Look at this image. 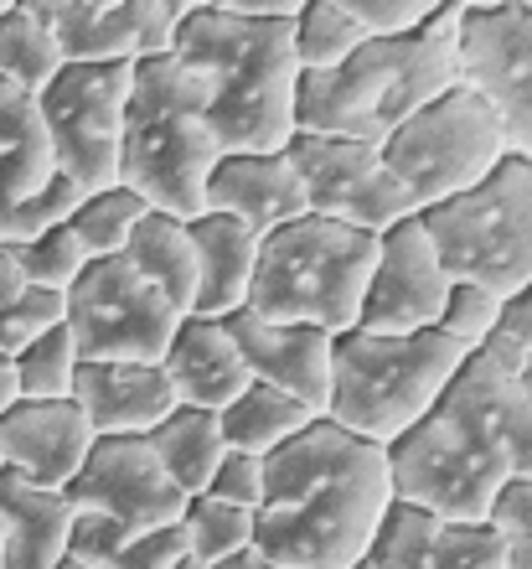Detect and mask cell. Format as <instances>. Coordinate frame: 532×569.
I'll return each mask as SVG.
<instances>
[{
  "mask_svg": "<svg viewBox=\"0 0 532 569\" xmlns=\"http://www.w3.org/2000/svg\"><path fill=\"white\" fill-rule=\"evenodd\" d=\"M11 362H16V389H21V399L52 405V399H68V393H73V373L83 358H78L68 327H58V331H47V337H37L31 347H21Z\"/></svg>",
  "mask_w": 532,
  "mask_h": 569,
  "instance_id": "34",
  "label": "cell"
},
{
  "mask_svg": "<svg viewBox=\"0 0 532 569\" xmlns=\"http://www.w3.org/2000/svg\"><path fill=\"white\" fill-rule=\"evenodd\" d=\"M202 497H218L228 508H243V512H259L264 502V456H249V450H228L212 471L208 492Z\"/></svg>",
  "mask_w": 532,
  "mask_h": 569,
  "instance_id": "41",
  "label": "cell"
},
{
  "mask_svg": "<svg viewBox=\"0 0 532 569\" xmlns=\"http://www.w3.org/2000/svg\"><path fill=\"white\" fill-rule=\"evenodd\" d=\"M58 73H62V52L52 42V31L37 21L31 0L0 6V83H11V89L37 99Z\"/></svg>",
  "mask_w": 532,
  "mask_h": 569,
  "instance_id": "29",
  "label": "cell"
},
{
  "mask_svg": "<svg viewBox=\"0 0 532 569\" xmlns=\"http://www.w3.org/2000/svg\"><path fill=\"white\" fill-rule=\"evenodd\" d=\"M68 502L89 518L124 528V533H161L177 528L187 497L165 481L161 461L150 456L145 440L119 435V440H93V450L83 456L78 477L68 481Z\"/></svg>",
  "mask_w": 532,
  "mask_h": 569,
  "instance_id": "15",
  "label": "cell"
},
{
  "mask_svg": "<svg viewBox=\"0 0 532 569\" xmlns=\"http://www.w3.org/2000/svg\"><path fill=\"white\" fill-rule=\"evenodd\" d=\"M496 342L512 352H532V280L502 300V321H496Z\"/></svg>",
  "mask_w": 532,
  "mask_h": 569,
  "instance_id": "42",
  "label": "cell"
},
{
  "mask_svg": "<svg viewBox=\"0 0 532 569\" xmlns=\"http://www.w3.org/2000/svg\"><path fill=\"white\" fill-rule=\"evenodd\" d=\"M311 420H321V415H311L305 405L274 393L269 383H249V389L218 415L228 450H249V456H274V450L290 446Z\"/></svg>",
  "mask_w": 532,
  "mask_h": 569,
  "instance_id": "28",
  "label": "cell"
},
{
  "mask_svg": "<svg viewBox=\"0 0 532 569\" xmlns=\"http://www.w3.org/2000/svg\"><path fill=\"white\" fill-rule=\"evenodd\" d=\"M486 523L506 543V569H532V477H512L491 502Z\"/></svg>",
  "mask_w": 532,
  "mask_h": 569,
  "instance_id": "39",
  "label": "cell"
},
{
  "mask_svg": "<svg viewBox=\"0 0 532 569\" xmlns=\"http://www.w3.org/2000/svg\"><path fill=\"white\" fill-rule=\"evenodd\" d=\"M192 233V254H197V296H192V316H222L243 311L253 284V259H259V239L238 218H222V212H202L187 223Z\"/></svg>",
  "mask_w": 532,
  "mask_h": 569,
  "instance_id": "23",
  "label": "cell"
},
{
  "mask_svg": "<svg viewBox=\"0 0 532 569\" xmlns=\"http://www.w3.org/2000/svg\"><path fill=\"white\" fill-rule=\"evenodd\" d=\"M465 358L471 352L444 342L440 331H409V337L341 331L331 342V393L321 420L388 450L440 405Z\"/></svg>",
  "mask_w": 532,
  "mask_h": 569,
  "instance_id": "6",
  "label": "cell"
},
{
  "mask_svg": "<svg viewBox=\"0 0 532 569\" xmlns=\"http://www.w3.org/2000/svg\"><path fill=\"white\" fill-rule=\"evenodd\" d=\"M16 290H21V274H16L11 254H6V249H0V306H6V300H11Z\"/></svg>",
  "mask_w": 532,
  "mask_h": 569,
  "instance_id": "44",
  "label": "cell"
},
{
  "mask_svg": "<svg viewBox=\"0 0 532 569\" xmlns=\"http://www.w3.org/2000/svg\"><path fill=\"white\" fill-rule=\"evenodd\" d=\"M284 156L295 166L311 218H331V223L362 228V233H388L393 223L414 218L409 197L399 192V181L388 177L378 146H357V140H331V136H295L284 146Z\"/></svg>",
  "mask_w": 532,
  "mask_h": 569,
  "instance_id": "13",
  "label": "cell"
},
{
  "mask_svg": "<svg viewBox=\"0 0 532 569\" xmlns=\"http://www.w3.org/2000/svg\"><path fill=\"white\" fill-rule=\"evenodd\" d=\"M518 389H522V399L532 405V352H522L518 358Z\"/></svg>",
  "mask_w": 532,
  "mask_h": 569,
  "instance_id": "46",
  "label": "cell"
},
{
  "mask_svg": "<svg viewBox=\"0 0 532 569\" xmlns=\"http://www.w3.org/2000/svg\"><path fill=\"white\" fill-rule=\"evenodd\" d=\"M496 321H502V296H491L471 280H450L434 331L444 342H455L460 352H475V347H486L496 337Z\"/></svg>",
  "mask_w": 532,
  "mask_h": 569,
  "instance_id": "36",
  "label": "cell"
},
{
  "mask_svg": "<svg viewBox=\"0 0 532 569\" xmlns=\"http://www.w3.org/2000/svg\"><path fill=\"white\" fill-rule=\"evenodd\" d=\"M465 0H434V11L409 37L362 42L331 73H300L295 136H331L383 146L403 120H414L444 89H455V21Z\"/></svg>",
  "mask_w": 532,
  "mask_h": 569,
  "instance_id": "4",
  "label": "cell"
},
{
  "mask_svg": "<svg viewBox=\"0 0 532 569\" xmlns=\"http://www.w3.org/2000/svg\"><path fill=\"white\" fill-rule=\"evenodd\" d=\"M440 523L444 518H434V512L393 497L388 512H383V523H378V533H372L362 565L368 569H429V559H434V539H440Z\"/></svg>",
  "mask_w": 532,
  "mask_h": 569,
  "instance_id": "33",
  "label": "cell"
},
{
  "mask_svg": "<svg viewBox=\"0 0 532 569\" xmlns=\"http://www.w3.org/2000/svg\"><path fill=\"white\" fill-rule=\"evenodd\" d=\"M419 228L450 280H471L506 300L532 280V161L506 156L471 192L419 212Z\"/></svg>",
  "mask_w": 532,
  "mask_h": 569,
  "instance_id": "8",
  "label": "cell"
},
{
  "mask_svg": "<svg viewBox=\"0 0 532 569\" xmlns=\"http://www.w3.org/2000/svg\"><path fill=\"white\" fill-rule=\"evenodd\" d=\"M145 202L130 192V187H104V192H89L68 212V233L78 239V249L89 259H114L124 254L134 223L145 218Z\"/></svg>",
  "mask_w": 532,
  "mask_h": 569,
  "instance_id": "31",
  "label": "cell"
},
{
  "mask_svg": "<svg viewBox=\"0 0 532 569\" xmlns=\"http://www.w3.org/2000/svg\"><path fill=\"white\" fill-rule=\"evenodd\" d=\"M212 569H280V565H269L264 555H253V549H243V555L222 559V565H212Z\"/></svg>",
  "mask_w": 532,
  "mask_h": 569,
  "instance_id": "45",
  "label": "cell"
},
{
  "mask_svg": "<svg viewBox=\"0 0 532 569\" xmlns=\"http://www.w3.org/2000/svg\"><path fill=\"white\" fill-rule=\"evenodd\" d=\"M450 290V274L440 270L434 243L424 239L419 218H403L388 233H378V259H372L362 311L352 331L372 337H409V331H434Z\"/></svg>",
  "mask_w": 532,
  "mask_h": 569,
  "instance_id": "16",
  "label": "cell"
},
{
  "mask_svg": "<svg viewBox=\"0 0 532 569\" xmlns=\"http://www.w3.org/2000/svg\"><path fill=\"white\" fill-rule=\"evenodd\" d=\"M6 254H11L21 284L58 290V296H68V284L83 274V264H89V254L78 249V239L68 233V223L47 228V233H37V239H27V243H11Z\"/></svg>",
  "mask_w": 532,
  "mask_h": 569,
  "instance_id": "35",
  "label": "cell"
},
{
  "mask_svg": "<svg viewBox=\"0 0 532 569\" xmlns=\"http://www.w3.org/2000/svg\"><path fill=\"white\" fill-rule=\"evenodd\" d=\"M62 327L73 337L83 362H161L181 327V311L114 259H89L83 274L68 284Z\"/></svg>",
  "mask_w": 532,
  "mask_h": 569,
  "instance_id": "11",
  "label": "cell"
},
{
  "mask_svg": "<svg viewBox=\"0 0 532 569\" xmlns=\"http://www.w3.org/2000/svg\"><path fill=\"white\" fill-rule=\"evenodd\" d=\"M177 528H181L187 555H192L202 569H212V565H222V559L253 549V512L228 508V502H218V497H187Z\"/></svg>",
  "mask_w": 532,
  "mask_h": 569,
  "instance_id": "32",
  "label": "cell"
},
{
  "mask_svg": "<svg viewBox=\"0 0 532 569\" xmlns=\"http://www.w3.org/2000/svg\"><path fill=\"white\" fill-rule=\"evenodd\" d=\"M429 569H506V543L486 518L481 523H440Z\"/></svg>",
  "mask_w": 532,
  "mask_h": 569,
  "instance_id": "38",
  "label": "cell"
},
{
  "mask_svg": "<svg viewBox=\"0 0 532 569\" xmlns=\"http://www.w3.org/2000/svg\"><path fill=\"white\" fill-rule=\"evenodd\" d=\"M68 399L89 420L93 440H119V435L145 440L177 409V393L155 362H78Z\"/></svg>",
  "mask_w": 532,
  "mask_h": 569,
  "instance_id": "19",
  "label": "cell"
},
{
  "mask_svg": "<svg viewBox=\"0 0 532 569\" xmlns=\"http://www.w3.org/2000/svg\"><path fill=\"white\" fill-rule=\"evenodd\" d=\"M134 68L124 62H62V73L37 93L52 171L68 177L78 192L119 187V136L130 104Z\"/></svg>",
  "mask_w": 532,
  "mask_h": 569,
  "instance_id": "10",
  "label": "cell"
},
{
  "mask_svg": "<svg viewBox=\"0 0 532 569\" xmlns=\"http://www.w3.org/2000/svg\"><path fill=\"white\" fill-rule=\"evenodd\" d=\"M11 405H21V389H16V362L0 352V415Z\"/></svg>",
  "mask_w": 532,
  "mask_h": 569,
  "instance_id": "43",
  "label": "cell"
},
{
  "mask_svg": "<svg viewBox=\"0 0 532 569\" xmlns=\"http://www.w3.org/2000/svg\"><path fill=\"white\" fill-rule=\"evenodd\" d=\"M187 555L181 528H161V533H124V528L78 512L73 533H68V559L62 569H171Z\"/></svg>",
  "mask_w": 532,
  "mask_h": 569,
  "instance_id": "27",
  "label": "cell"
},
{
  "mask_svg": "<svg viewBox=\"0 0 532 569\" xmlns=\"http://www.w3.org/2000/svg\"><path fill=\"white\" fill-rule=\"evenodd\" d=\"M368 42L352 27V16L341 0H300L295 21H290V47H295L300 73H331Z\"/></svg>",
  "mask_w": 532,
  "mask_h": 569,
  "instance_id": "30",
  "label": "cell"
},
{
  "mask_svg": "<svg viewBox=\"0 0 532 569\" xmlns=\"http://www.w3.org/2000/svg\"><path fill=\"white\" fill-rule=\"evenodd\" d=\"M93 450V430L78 415L73 399H21L0 415V471L42 487V492H68L83 456Z\"/></svg>",
  "mask_w": 532,
  "mask_h": 569,
  "instance_id": "18",
  "label": "cell"
},
{
  "mask_svg": "<svg viewBox=\"0 0 532 569\" xmlns=\"http://www.w3.org/2000/svg\"><path fill=\"white\" fill-rule=\"evenodd\" d=\"M124 264L145 284H155L181 316H192V296H197V254H192V233L181 218L165 212H145L134 223L130 243H124Z\"/></svg>",
  "mask_w": 532,
  "mask_h": 569,
  "instance_id": "26",
  "label": "cell"
},
{
  "mask_svg": "<svg viewBox=\"0 0 532 569\" xmlns=\"http://www.w3.org/2000/svg\"><path fill=\"white\" fill-rule=\"evenodd\" d=\"M145 446H150V456L161 461L165 481H171L181 497L208 492L212 471H218V461L228 456L218 415H208V409H181V405L145 435Z\"/></svg>",
  "mask_w": 532,
  "mask_h": 569,
  "instance_id": "25",
  "label": "cell"
},
{
  "mask_svg": "<svg viewBox=\"0 0 532 569\" xmlns=\"http://www.w3.org/2000/svg\"><path fill=\"white\" fill-rule=\"evenodd\" d=\"M388 177L399 181L414 218L434 202L471 192L506 161L502 124L471 89H444L434 104H424L414 120H403L393 136L378 146Z\"/></svg>",
  "mask_w": 532,
  "mask_h": 569,
  "instance_id": "9",
  "label": "cell"
},
{
  "mask_svg": "<svg viewBox=\"0 0 532 569\" xmlns=\"http://www.w3.org/2000/svg\"><path fill=\"white\" fill-rule=\"evenodd\" d=\"M155 368L165 373L181 409H208V415H222L253 383L228 327L208 321V316H181L177 337H171V347H165V358Z\"/></svg>",
  "mask_w": 532,
  "mask_h": 569,
  "instance_id": "21",
  "label": "cell"
},
{
  "mask_svg": "<svg viewBox=\"0 0 532 569\" xmlns=\"http://www.w3.org/2000/svg\"><path fill=\"white\" fill-rule=\"evenodd\" d=\"M357 569H368V565H357Z\"/></svg>",
  "mask_w": 532,
  "mask_h": 569,
  "instance_id": "47",
  "label": "cell"
},
{
  "mask_svg": "<svg viewBox=\"0 0 532 569\" xmlns=\"http://www.w3.org/2000/svg\"><path fill=\"white\" fill-rule=\"evenodd\" d=\"M455 83L496 114L506 156L532 161V0L460 6Z\"/></svg>",
  "mask_w": 532,
  "mask_h": 569,
  "instance_id": "12",
  "label": "cell"
},
{
  "mask_svg": "<svg viewBox=\"0 0 532 569\" xmlns=\"http://www.w3.org/2000/svg\"><path fill=\"white\" fill-rule=\"evenodd\" d=\"M222 327L233 337L238 358L249 368L253 383H269L274 393L305 405L311 415H325V393H331V342L315 327H290V321H264L253 311L222 316Z\"/></svg>",
  "mask_w": 532,
  "mask_h": 569,
  "instance_id": "17",
  "label": "cell"
},
{
  "mask_svg": "<svg viewBox=\"0 0 532 569\" xmlns=\"http://www.w3.org/2000/svg\"><path fill=\"white\" fill-rule=\"evenodd\" d=\"M352 27L368 37V42H383V37H409L429 21L434 0H341Z\"/></svg>",
  "mask_w": 532,
  "mask_h": 569,
  "instance_id": "40",
  "label": "cell"
},
{
  "mask_svg": "<svg viewBox=\"0 0 532 569\" xmlns=\"http://www.w3.org/2000/svg\"><path fill=\"white\" fill-rule=\"evenodd\" d=\"M52 31L62 62H134L165 58L187 16V0H31Z\"/></svg>",
  "mask_w": 532,
  "mask_h": 569,
  "instance_id": "14",
  "label": "cell"
},
{
  "mask_svg": "<svg viewBox=\"0 0 532 569\" xmlns=\"http://www.w3.org/2000/svg\"><path fill=\"white\" fill-rule=\"evenodd\" d=\"M78 508L0 471V569H62Z\"/></svg>",
  "mask_w": 532,
  "mask_h": 569,
  "instance_id": "22",
  "label": "cell"
},
{
  "mask_svg": "<svg viewBox=\"0 0 532 569\" xmlns=\"http://www.w3.org/2000/svg\"><path fill=\"white\" fill-rule=\"evenodd\" d=\"M62 316H68V296H58V290H37V284H21V290L0 306V352L16 358V352L31 347L37 337L58 331Z\"/></svg>",
  "mask_w": 532,
  "mask_h": 569,
  "instance_id": "37",
  "label": "cell"
},
{
  "mask_svg": "<svg viewBox=\"0 0 532 569\" xmlns=\"http://www.w3.org/2000/svg\"><path fill=\"white\" fill-rule=\"evenodd\" d=\"M295 11L300 0H187L171 58L202 83L222 156H274L295 140Z\"/></svg>",
  "mask_w": 532,
  "mask_h": 569,
  "instance_id": "3",
  "label": "cell"
},
{
  "mask_svg": "<svg viewBox=\"0 0 532 569\" xmlns=\"http://www.w3.org/2000/svg\"><path fill=\"white\" fill-rule=\"evenodd\" d=\"M52 177L58 171H52V150H47L42 120H37V99L0 83V249L11 243L16 212Z\"/></svg>",
  "mask_w": 532,
  "mask_h": 569,
  "instance_id": "24",
  "label": "cell"
},
{
  "mask_svg": "<svg viewBox=\"0 0 532 569\" xmlns=\"http://www.w3.org/2000/svg\"><path fill=\"white\" fill-rule=\"evenodd\" d=\"M218 161L222 150L208 124L202 83L171 52L134 62L119 136V187H130L150 212L192 223L208 212L202 192Z\"/></svg>",
  "mask_w": 532,
  "mask_h": 569,
  "instance_id": "5",
  "label": "cell"
},
{
  "mask_svg": "<svg viewBox=\"0 0 532 569\" xmlns=\"http://www.w3.org/2000/svg\"><path fill=\"white\" fill-rule=\"evenodd\" d=\"M202 208L238 218L253 239H269L274 228L305 218V192H300V177L284 150H274V156H222L208 177Z\"/></svg>",
  "mask_w": 532,
  "mask_h": 569,
  "instance_id": "20",
  "label": "cell"
},
{
  "mask_svg": "<svg viewBox=\"0 0 532 569\" xmlns=\"http://www.w3.org/2000/svg\"><path fill=\"white\" fill-rule=\"evenodd\" d=\"M393 497L444 523H481L512 477H532V405L518 352L491 337L460 362L440 405L388 446Z\"/></svg>",
  "mask_w": 532,
  "mask_h": 569,
  "instance_id": "1",
  "label": "cell"
},
{
  "mask_svg": "<svg viewBox=\"0 0 532 569\" xmlns=\"http://www.w3.org/2000/svg\"><path fill=\"white\" fill-rule=\"evenodd\" d=\"M393 502L388 450L331 420L264 456V502L253 512V555L280 569H357Z\"/></svg>",
  "mask_w": 532,
  "mask_h": 569,
  "instance_id": "2",
  "label": "cell"
},
{
  "mask_svg": "<svg viewBox=\"0 0 532 569\" xmlns=\"http://www.w3.org/2000/svg\"><path fill=\"white\" fill-rule=\"evenodd\" d=\"M372 259H378V233L305 212L295 223L274 228L269 239H259L243 311L341 337L357 327Z\"/></svg>",
  "mask_w": 532,
  "mask_h": 569,
  "instance_id": "7",
  "label": "cell"
}]
</instances>
